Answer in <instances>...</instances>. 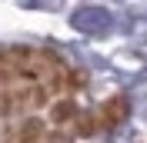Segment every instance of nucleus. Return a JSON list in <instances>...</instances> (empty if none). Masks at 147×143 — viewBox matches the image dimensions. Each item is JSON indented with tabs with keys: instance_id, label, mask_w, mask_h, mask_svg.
<instances>
[{
	"instance_id": "4",
	"label": "nucleus",
	"mask_w": 147,
	"mask_h": 143,
	"mask_svg": "<svg viewBox=\"0 0 147 143\" xmlns=\"http://www.w3.org/2000/svg\"><path fill=\"white\" fill-rule=\"evenodd\" d=\"M87 87V73L77 70V67H70V70H64V90H70V93H77V90Z\"/></svg>"
},
{
	"instance_id": "2",
	"label": "nucleus",
	"mask_w": 147,
	"mask_h": 143,
	"mask_svg": "<svg viewBox=\"0 0 147 143\" xmlns=\"http://www.w3.org/2000/svg\"><path fill=\"white\" fill-rule=\"evenodd\" d=\"M80 116V103L74 97H64V100H54L50 103V123L54 126H67V123H74Z\"/></svg>"
},
{
	"instance_id": "1",
	"label": "nucleus",
	"mask_w": 147,
	"mask_h": 143,
	"mask_svg": "<svg viewBox=\"0 0 147 143\" xmlns=\"http://www.w3.org/2000/svg\"><path fill=\"white\" fill-rule=\"evenodd\" d=\"M130 113V100L127 97H110L100 103V110H97V116H100V130H114V126H120L124 120H127Z\"/></svg>"
},
{
	"instance_id": "3",
	"label": "nucleus",
	"mask_w": 147,
	"mask_h": 143,
	"mask_svg": "<svg viewBox=\"0 0 147 143\" xmlns=\"http://www.w3.org/2000/svg\"><path fill=\"white\" fill-rule=\"evenodd\" d=\"M44 136H47V130L40 120H24L17 133H10V140H44Z\"/></svg>"
}]
</instances>
